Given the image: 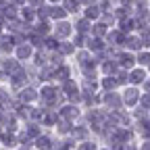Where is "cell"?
Masks as SVG:
<instances>
[{"label": "cell", "mask_w": 150, "mask_h": 150, "mask_svg": "<svg viewBox=\"0 0 150 150\" xmlns=\"http://www.w3.org/2000/svg\"><path fill=\"white\" fill-rule=\"evenodd\" d=\"M29 54V48H21V50H19V56H27Z\"/></svg>", "instance_id": "3"}, {"label": "cell", "mask_w": 150, "mask_h": 150, "mask_svg": "<svg viewBox=\"0 0 150 150\" xmlns=\"http://www.w3.org/2000/svg\"><path fill=\"white\" fill-rule=\"evenodd\" d=\"M146 77H148V71H146V67H142V65L129 73V81L134 83V86H142Z\"/></svg>", "instance_id": "1"}, {"label": "cell", "mask_w": 150, "mask_h": 150, "mask_svg": "<svg viewBox=\"0 0 150 150\" xmlns=\"http://www.w3.org/2000/svg\"><path fill=\"white\" fill-rule=\"evenodd\" d=\"M136 63L142 65V67H148V65H150V50H144V48H142V52L136 56Z\"/></svg>", "instance_id": "2"}]
</instances>
